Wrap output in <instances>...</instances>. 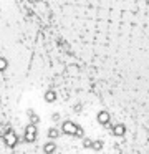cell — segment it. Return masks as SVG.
I'll list each match as a JSON object with an SVG mask.
<instances>
[{
    "mask_svg": "<svg viewBox=\"0 0 149 154\" xmlns=\"http://www.w3.org/2000/svg\"><path fill=\"white\" fill-rule=\"evenodd\" d=\"M36 136H38V129H36L35 124H28V126L23 129V139H25L26 143H33V141L36 139Z\"/></svg>",
    "mask_w": 149,
    "mask_h": 154,
    "instance_id": "6da1fadb",
    "label": "cell"
},
{
    "mask_svg": "<svg viewBox=\"0 0 149 154\" xmlns=\"http://www.w3.org/2000/svg\"><path fill=\"white\" fill-rule=\"evenodd\" d=\"M55 100H56V93L53 90H48L45 93V101H46V103H53Z\"/></svg>",
    "mask_w": 149,
    "mask_h": 154,
    "instance_id": "8992f818",
    "label": "cell"
},
{
    "mask_svg": "<svg viewBox=\"0 0 149 154\" xmlns=\"http://www.w3.org/2000/svg\"><path fill=\"white\" fill-rule=\"evenodd\" d=\"M93 149H95V151H99V149H101V147H103V143H101V141H93Z\"/></svg>",
    "mask_w": 149,
    "mask_h": 154,
    "instance_id": "7c38bea8",
    "label": "cell"
},
{
    "mask_svg": "<svg viewBox=\"0 0 149 154\" xmlns=\"http://www.w3.org/2000/svg\"><path fill=\"white\" fill-rule=\"evenodd\" d=\"M83 146H85V147H91V146H93V139L85 137V141H83Z\"/></svg>",
    "mask_w": 149,
    "mask_h": 154,
    "instance_id": "4fadbf2b",
    "label": "cell"
},
{
    "mask_svg": "<svg viewBox=\"0 0 149 154\" xmlns=\"http://www.w3.org/2000/svg\"><path fill=\"white\" fill-rule=\"evenodd\" d=\"M75 137H78V139H81L83 136H85V131H83V128L81 126H76V131H75V134H73Z\"/></svg>",
    "mask_w": 149,
    "mask_h": 154,
    "instance_id": "30bf717a",
    "label": "cell"
},
{
    "mask_svg": "<svg viewBox=\"0 0 149 154\" xmlns=\"http://www.w3.org/2000/svg\"><path fill=\"white\" fill-rule=\"evenodd\" d=\"M58 136H60V131L56 129V128H50L48 129V137L50 139H56Z\"/></svg>",
    "mask_w": 149,
    "mask_h": 154,
    "instance_id": "ba28073f",
    "label": "cell"
},
{
    "mask_svg": "<svg viewBox=\"0 0 149 154\" xmlns=\"http://www.w3.org/2000/svg\"><path fill=\"white\" fill-rule=\"evenodd\" d=\"M55 151H56V144L53 141H48V143L43 144V152L45 154H55Z\"/></svg>",
    "mask_w": 149,
    "mask_h": 154,
    "instance_id": "277c9868",
    "label": "cell"
},
{
    "mask_svg": "<svg viewBox=\"0 0 149 154\" xmlns=\"http://www.w3.org/2000/svg\"><path fill=\"white\" fill-rule=\"evenodd\" d=\"M98 121H99L101 124H108V123H109V113H106V111L98 113Z\"/></svg>",
    "mask_w": 149,
    "mask_h": 154,
    "instance_id": "5b68a950",
    "label": "cell"
},
{
    "mask_svg": "<svg viewBox=\"0 0 149 154\" xmlns=\"http://www.w3.org/2000/svg\"><path fill=\"white\" fill-rule=\"evenodd\" d=\"M113 133H114L116 136H123V134L126 133V128H124V124H118V126H114V129H113Z\"/></svg>",
    "mask_w": 149,
    "mask_h": 154,
    "instance_id": "52a82bcc",
    "label": "cell"
},
{
    "mask_svg": "<svg viewBox=\"0 0 149 154\" xmlns=\"http://www.w3.org/2000/svg\"><path fill=\"white\" fill-rule=\"evenodd\" d=\"M76 126H78V124H75L73 121H63V124H61V133L73 136V134H75V131H76Z\"/></svg>",
    "mask_w": 149,
    "mask_h": 154,
    "instance_id": "3957f363",
    "label": "cell"
},
{
    "mask_svg": "<svg viewBox=\"0 0 149 154\" xmlns=\"http://www.w3.org/2000/svg\"><path fill=\"white\" fill-rule=\"evenodd\" d=\"M3 141H5V146L8 147H15L18 144V137H17L13 129H7V133L3 134Z\"/></svg>",
    "mask_w": 149,
    "mask_h": 154,
    "instance_id": "7a4b0ae2",
    "label": "cell"
},
{
    "mask_svg": "<svg viewBox=\"0 0 149 154\" xmlns=\"http://www.w3.org/2000/svg\"><path fill=\"white\" fill-rule=\"evenodd\" d=\"M7 68H8V61H7V58L0 57V71H5Z\"/></svg>",
    "mask_w": 149,
    "mask_h": 154,
    "instance_id": "8fae6325",
    "label": "cell"
},
{
    "mask_svg": "<svg viewBox=\"0 0 149 154\" xmlns=\"http://www.w3.org/2000/svg\"><path fill=\"white\" fill-rule=\"evenodd\" d=\"M28 116H30V121H32L30 124H35V126H36V124H38V121H40V118L36 116L33 111H28Z\"/></svg>",
    "mask_w": 149,
    "mask_h": 154,
    "instance_id": "9c48e42d",
    "label": "cell"
}]
</instances>
